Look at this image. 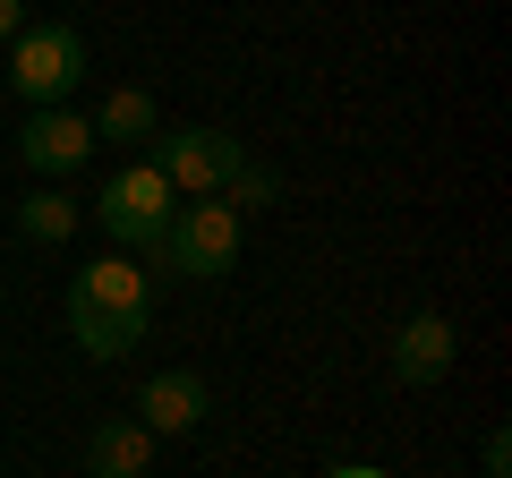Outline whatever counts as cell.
Instances as JSON below:
<instances>
[{
	"instance_id": "5b68a950",
	"label": "cell",
	"mask_w": 512,
	"mask_h": 478,
	"mask_svg": "<svg viewBox=\"0 0 512 478\" xmlns=\"http://www.w3.org/2000/svg\"><path fill=\"white\" fill-rule=\"evenodd\" d=\"M453 359H461V333H453L444 308L402 316V333H393V385H444Z\"/></svg>"
},
{
	"instance_id": "2e32d148",
	"label": "cell",
	"mask_w": 512,
	"mask_h": 478,
	"mask_svg": "<svg viewBox=\"0 0 512 478\" xmlns=\"http://www.w3.org/2000/svg\"><path fill=\"white\" fill-rule=\"evenodd\" d=\"M325 478H384L376 461H342V470H325Z\"/></svg>"
},
{
	"instance_id": "3957f363",
	"label": "cell",
	"mask_w": 512,
	"mask_h": 478,
	"mask_svg": "<svg viewBox=\"0 0 512 478\" xmlns=\"http://www.w3.org/2000/svg\"><path fill=\"white\" fill-rule=\"evenodd\" d=\"M239 265V214L214 197H188L171 214V239H163V274H188V282H222Z\"/></svg>"
},
{
	"instance_id": "6da1fadb",
	"label": "cell",
	"mask_w": 512,
	"mask_h": 478,
	"mask_svg": "<svg viewBox=\"0 0 512 478\" xmlns=\"http://www.w3.org/2000/svg\"><path fill=\"white\" fill-rule=\"evenodd\" d=\"M171 214H180V197H171V180H163L154 163H120V171L103 180V197H94V222H103L120 248H137V257H146V274H163Z\"/></svg>"
},
{
	"instance_id": "7c38bea8",
	"label": "cell",
	"mask_w": 512,
	"mask_h": 478,
	"mask_svg": "<svg viewBox=\"0 0 512 478\" xmlns=\"http://www.w3.org/2000/svg\"><path fill=\"white\" fill-rule=\"evenodd\" d=\"M18 231L35 239V248H60V239L77 231V197H60V188H35V197L18 205Z\"/></svg>"
},
{
	"instance_id": "9c48e42d",
	"label": "cell",
	"mask_w": 512,
	"mask_h": 478,
	"mask_svg": "<svg viewBox=\"0 0 512 478\" xmlns=\"http://www.w3.org/2000/svg\"><path fill=\"white\" fill-rule=\"evenodd\" d=\"M146 461H154V436L137 419H103L86 436V478H146Z\"/></svg>"
},
{
	"instance_id": "8fae6325",
	"label": "cell",
	"mask_w": 512,
	"mask_h": 478,
	"mask_svg": "<svg viewBox=\"0 0 512 478\" xmlns=\"http://www.w3.org/2000/svg\"><path fill=\"white\" fill-rule=\"evenodd\" d=\"M154 129H163V111H154L146 86H111L103 111H94V137H120V146H137V137H154Z\"/></svg>"
},
{
	"instance_id": "7a4b0ae2",
	"label": "cell",
	"mask_w": 512,
	"mask_h": 478,
	"mask_svg": "<svg viewBox=\"0 0 512 478\" xmlns=\"http://www.w3.org/2000/svg\"><path fill=\"white\" fill-rule=\"evenodd\" d=\"M154 171L171 180V197H214L222 180H231L239 163H248V146H239L231 129H214V120H188V129H154Z\"/></svg>"
},
{
	"instance_id": "ba28073f",
	"label": "cell",
	"mask_w": 512,
	"mask_h": 478,
	"mask_svg": "<svg viewBox=\"0 0 512 478\" xmlns=\"http://www.w3.org/2000/svg\"><path fill=\"white\" fill-rule=\"evenodd\" d=\"M69 299H86V308H111V316H146L154 274H146V265H128V257H94L86 274L69 282Z\"/></svg>"
},
{
	"instance_id": "52a82bcc",
	"label": "cell",
	"mask_w": 512,
	"mask_h": 478,
	"mask_svg": "<svg viewBox=\"0 0 512 478\" xmlns=\"http://www.w3.org/2000/svg\"><path fill=\"white\" fill-rule=\"evenodd\" d=\"M205 376H188V368H163V376H146V393H137V427L146 436H188V427L205 419Z\"/></svg>"
},
{
	"instance_id": "5bb4252c",
	"label": "cell",
	"mask_w": 512,
	"mask_h": 478,
	"mask_svg": "<svg viewBox=\"0 0 512 478\" xmlns=\"http://www.w3.org/2000/svg\"><path fill=\"white\" fill-rule=\"evenodd\" d=\"M478 470H487V478H512V427H487V436H478Z\"/></svg>"
},
{
	"instance_id": "4fadbf2b",
	"label": "cell",
	"mask_w": 512,
	"mask_h": 478,
	"mask_svg": "<svg viewBox=\"0 0 512 478\" xmlns=\"http://www.w3.org/2000/svg\"><path fill=\"white\" fill-rule=\"evenodd\" d=\"M282 197V171H265V163H239L231 180L214 188V205H231V214H248V205H274Z\"/></svg>"
},
{
	"instance_id": "277c9868",
	"label": "cell",
	"mask_w": 512,
	"mask_h": 478,
	"mask_svg": "<svg viewBox=\"0 0 512 478\" xmlns=\"http://www.w3.org/2000/svg\"><path fill=\"white\" fill-rule=\"evenodd\" d=\"M77 77H86V35H77V26H26V35L9 43V86L35 111H52Z\"/></svg>"
},
{
	"instance_id": "8992f818",
	"label": "cell",
	"mask_w": 512,
	"mask_h": 478,
	"mask_svg": "<svg viewBox=\"0 0 512 478\" xmlns=\"http://www.w3.org/2000/svg\"><path fill=\"white\" fill-rule=\"evenodd\" d=\"M18 154H26V171L60 180V171H77V163L94 154V120H77L69 103H52V111H26V129H18Z\"/></svg>"
},
{
	"instance_id": "9a60e30c",
	"label": "cell",
	"mask_w": 512,
	"mask_h": 478,
	"mask_svg": "<svg viewBox=\"0 0 512 478\" xmlns=\"http://www.w3.org/2000/svg\"><path fill=\"white\" fill-rule=\"evenodd\" d=\"M26 35V0H0V43H18Z\"/></svg>"
},
{
	"instance_id": "30bf717a",
	"label": "cell",
	"mask_w": 512,
	"mask_h": 478,
	"mask_svg": "<svg viewBox=\"0 0 512 478\" xmlns=\"http://www.w3.org/2000/svg\"><path fill=\"white\" fill-rule=\"evenodd\" d=\"M69 342L86 350V359H128V350L146 342V316H111V308L69 299Z\"/></svg>"
}]
</instances>
